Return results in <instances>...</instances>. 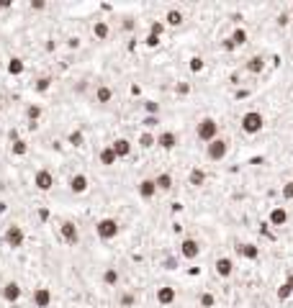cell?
Instances as JSON below:
<instances>
[{"mask_svg": "<svg viewBox=\"0 0 293 308\" xmlns=\"http://www.w3.org/2000/svg\"><path fill=\"white\" fill-rule=\"evenodd\" d=\"M34 188L41 190V193H49V190L54 188V175H52V169H46V167L36 169V172H34Z\"/></svg>", "mask_w": 293, "mask_h": 308, "instance_id": "8992f818", "label": "cell"}, {"mask_svg": "<svg viewBox=\"0 0 293 308\" xmlns=\"http://www.w3.org/2000/svg\"><path fill=\"white\" fill-rule=\"evenodd\" d=\"M291 15H293V5H291Z\"/></svg>", "mask_w": 293, "mask_h": 308, "instance_id": "f5cc1de1", "label": "cell"}, {"mask_svg": "<svg viewBox=\"0 0 293 308\" xmlns=\"http://www.w3.org/2000/svg\"><path fill=\"white\" fill-rule=\"evenodd\" d=\"M167 26H165V21H154L152 26H149V34H154V36H162V31H165Z\"/></svg>", "mask_w": 293, "mask_h": 308, "instance_id": "d590c367", "label": "cell"}, {"mask_svg": "<svg viewBox=\"0 0 293 308\" xmlns=\"http://www.w3.org/2000/svg\"><path fill=\"white\" fill-rule=\"evenodd\" d=\"M162 267H165V270H178V259H175V257H167V259L162 262Z\"/></svg>", "mask_w": 293, "mask_h": 308, "instance_id": "60d3db41", "label": "cell"}, {"mask_svg": "<svg viewBox=\"0 0 293 308\" xmlns=\"http://www.w3.org/2000/svg\"><path fill=\"white\" fill-rule=\"evenodd\" d=\"M134 296H131V293H126V296H121V306H134Z\"/></svg>", "mask_w": 293, "mask_h": 308, "instance_id": "b9f144b4", "label": "cell"}, {"mask_svg": "<svg viewBox=\"0 0 293 308\" xmlns=\"http://www.w3.org/2000/svg\"><path fill=\"white\" fill-rule=\"evenodd\" d=\"M198 303H200V308H213V306H216V298H213V293H200Z\"/></svg>", "mask_w": 293, "mask_h": 308, "instance_id": "d6a6232c", "label": "cell"}, {"mask_svg": "<svg viewBox=\"0 0 293 308\" xmlns=\"http://www.w3.org/2000/svg\"><path fill=\"white\" fill-rule=\"evenodd\" d=\"M136 190H139V198H142V200H152L154 195L160 193V190H157V182L149 180V177L139 182V185H136Z\"/></svg>", "mask_w": 293, "mask_h": 308, "instance_id": "30bf717a", "label": "cell"}, {"mask_svg": "<svg viewBox=\"0 0 293 308\" xmlns=\"http://www.w3.org/2000/svg\"><path fill=\"white\" fill-rule=\"evenodd\" d=\"M34 306L36 308H49L52 306V290L49 288H34Z\"/></svg>", "mask_w": 293, "mask_h": 308, "instance_id": "4fadbf2b", "label": "cell"}, {"mask_svg": "<svg viewBox=\"0 0 293 308\" xmlns=\"http://www.w3.org/2000/svg\"><path fill=\"white\" fill-rule=\"evenodd\" d=\"M67 46H70V49H77V46H80V39H75V36H72V39H70V44H67Z\"/></svg>", "mask_w": 293, "mask_h": 308, "instance_id": "c3c4849f", "label": "cell"}, {"mask_svg": "<svg viewBox=\"0 0 293 308\" xmlns=\"http://www.w3.org/2000/svg\"><path fill=\"white\" fill-rule=\"evenodd\" d=\"M291 296H293V275H288L286 283L275 290V298H278V301H288Z\"/></svg>", "mask_w": 293, "mask_h": 308, "instance_id": "603a6c76", "label": "cell"}, {"mask_svg": "<svg viewBox=\"0 0 293 308\" xmlns=\"http://www.w3.org/2000/svg\"><path fill=\"white\" fill-rule=\"evenodd\" d=\"M183 23H185V13H183L180 8H170L167 15H165V26H170V28H180Z\"/></svg>", "mask_w": 293, "mask_h": 308, "instance_id": "9a60e30c", "label": "cell"}, {"mask_svg": "<svg viewBox=\"0 0 293 308\" xmlns=\"http://www.w3.org/2000/svg\"><path fill=\"white\" fill-rule=\"evenodd\" d=\"M59 236L65 239V244H77V239H80V231H77V226L72 221H62L59 224Z\"/></svg>", "mask_w": 293, "mask_h": 308, "instance_id": "9c48e42d", "label": "cell"}, {"mask_svg": "<svg viewBox=\"0 0 293 308\" xmlns=\"http://www.w3.org/2000/svg\"><path fill=\"white\" fill-rule=\"evenodd\" d=\"M49 85H52V77H39V80H36V92H46V90H49Z\"/></svg>", "mask_w": 293, "mask_h": 308, "instance_id": "e575fe53", "label": "cell"}, {"mask_svg": "<svg viewBox=\"0 0 293 308\" xmlns=\"http://www.w3.org/2000/svg\"><path fill=\"white\" fill-rule=\"evenodd\" d=\"M8 211V203H5V200H0V213H5Z\"/></svg>", "mask_w": 293, "mask_h": 308, "instance_id": "816d5d0a", "label": "cell"}, {"mask_svg": "<svg viewBox=\"0 0 293 308\" xmlns=\"http://www.w3.org/2000/svg\"><path fill=\"white\" fill-rule=\"evenodd\" d=\"M224 49H226V52H234V49H237V46H234V44H231V41L226 39V41H224Z\"/></svg>", "mask_w": 293, "mask_h": 308, "instance_id": "681fc988", "label": "cell"}, {"mask_svg": "<svg viewBox=\"0 0 293 308\" xmlns=\"http://www.w3.org/2000/svg\"><path fill=\"white\" fill-rule=\"evenodd\" d=\"M188 67H191V72L198 75V72H203L206 65H203V59H200V57H191V65H188Z\"/></svg>", "mask_w": 293, "mask_h": 308, "instance_id": "836d02e7", "label": "cell"}, {"mask_svg": "<svg viewBox=\"0 0 293 308\" xmlns=\"http://www.w3.org/2000/svg\"><path fill=\"white\" fill-rule=\"evenodd\" d=\"M139 147H142V149H152V147H157V136L149 134V131H142V134H139Z\"/></svg>", "mask_w": 293, "mask_h": 308, "instance_id": "83f0119b", "label": "cell"}, {"mask_svg": "<svg viewBox=\"0 0 293 308\" xmlns=\"http://www.w3.org/2000/svg\"><path fill=\"white\" fill-rule=\"evenodd\" d=\"M278 23L286 26V23H288V13H281V15H278Z\"/></svg>", "mask_w": 293, "mask_h": 308, "instance_id": "7dc6e473", "label": "cell"}, {"mask_svg": "<svg viewBox=\"0 0 293 308\" xmlns=\"http://www.w3.org/2000/svg\"><path fill=\"white\" fill-rule=\"evenodd\" d=\"M93 36H96L98 41H108V36H111V26H108V21H96L93 23Z\"/></svg>", "mask_w": 293, "mask_h": 308, "instance_id": "ffe728a7", "label": "cell"}, {"mask_svg": "<svg viewBox=\"0 0 293 308\" xmlns=\"http://www.w3.org/2000/svg\"><path fill=\"white\" fill-rule=\"evenodd\" d=\"M98 159H100V164H105V167H113L116 164V152H113V147L108 144V147H103L100 152H98Z\"/></svg>", "mask_w": 293, "mask_h": 308, "instance_id": "7402d4cb", "label": "cell"}, {"mask_svg": "<svg viewBox=\"0 0 293 308\" xmlns=\"http://www.w3.org/2000/svg\"><path fill=\"white\" fill-rule=\"evenodd\" d=\"M213 267H216V275H219V277H231V275H234V262H231L229 257H219Z\"/></svg>", "mask_w": 293, "mask_h": 308, "instance_id": "2e32d148", "label": "cell"}, {"mask_svg": "<svg viewBox=\"0 0 293 308\" xmlns=\"http://www.w3.org/2000/svg\"><path fill=\"white\" fill-rule=\"evenodd\" d=\"M195 136L203 144H211L213 139H219V123H216L213 118H200L195 123Z\"/></svg>", "mask_w": 293, "mask_h": 308, "instance_id": "7a4b0ae2", "label": "cell"}, {"mask_svg": "<svg viewBox=\"0 0 293 308\" xmlns=\"http://www.w3.org/2000/svg\"><path fill=\"white\" fill-rule=\"evenodd\" d=\"M134 26H136V23H134V18H126V21L121 23V28H123V31H134Z\"/></svg>", "mask_w": 293, "mask_h": 308, "instance_id": "7bdbcfd3", "label": "cell"}, {"mask_svg": "<svg viewBox=\"0 0 293 308\" xmlns=\"http://www.w3.org/2000/svg\"><path fill=\"white\" fill-rule=\"evenodd\" d=\"M157 147L165 149V152L175 149V147H178V134H175V131H162V134H157Z\"/></svg>", "mask_w": 293, "mask_h": 308, "instance_id": "5bb4252c", "label": "cell"}, {"mask_svg": "<svg viewBox=\"0 0 293 308\" xmlns=\"http://www.w3.org/2000/svg\"><path fill=\"white\" fill-rule=\"evenodd\" d=\"M88 188H90V180H88V175L77 172V175H72V177H70V190H72L75 195H83Z\"/></svg>", "mask_w": 293, "mask_h": 308, "instance_id": "8fae6325", "label": "cell"}, {"mask_svg": "<svg viewBox=\"0 0 293 308\" xmlns=\"http://www.w3.org/2000/svg\"><path fill=\"white\" fill-rule=\"evenodd\" d=\"M21 296H23V288L15 283V280H10V283H5L3 288H0V298H3L5 303H15V301H21Z\"/></svg>", "mask_w": 293, "mask_h": 308, "instance_id": "52a82bcc", "label": "cell"}, {"mask_svg": "<svg viewBox=\"0 0 293 308\" xmlns=\"http://www.w3.org/2000/svg\"><path fill=\"white\" fill-rule=\"evenodd\" d=\"M103 283H105L108 288H113V285L118 283V270H116V267H105V272H103Z\"/></svg>", "mask_w": 293, "mask_h": 308, "instance_id": "f546056e", "label": "cell"}, {"mask_svg": "<svg viewBox=\"0 0 293 308\" xmlns=\"http://www.w3.org/2000/svg\"><path fill=\"white\" fill-rule=\"evenodd\" d=\"M96 234H98L100 241H111V239H116L121 234V226H118L116 219H100L96 224Z\"/></svg>", "mask_w": 293, "mask_h": 308, "instance_id": "3957f363", "label": "cell"}, {"mask_svg": "<svg viewBox=\"0 0 293 308\" xmlns=\"http://www.w3.org/2000/svg\"><path fill=\"white\" fill-rule=\"evenodd\" d=\"M8 5H10V0H0V10H5Z\"/></svg>", "mask_w": 293, "mask_h": 308, "instance_id": "f907efd6", "label": "cell"}, {"mask_svg": "<svg viewBox=\"0 0 293 308\" xmlns=\"http://www.w3.org/2000/svg\"><path fill=\"white\" fill-rule=\"evenodd\" d=\"M247 39H250V34H247V28H242V26H237L234 31H231V36H229V41L234 44V46L247 44Z\"/></svg>", "mask_w": 293, "mask_h": 308, "instance_id": "d4e9b609", "label": "cell"}, {"mask_svg": "<svg viewBox=\"0 0 293 308\" xmlns=\"http://www.w3.org/2000/svg\"><path fill=\"white\" fill-rule=\"evenodd\" d=\"M41 113H44L41 105H28V108H26V118H28L31 123H36V121L41 118Z\"/></svg>", "mask_w": 293, "mask_h": 308, "instance_id": "1f68e13d", "label": "cell"}, {"mask_svg": "<svg viewBox=\"0 0 293 308\" xmlns=\"http://www.w3.org/2000/svg\"><path fill=\"white\" fill-rule=\"evenodd\" d=\"M244 70L250 75H260L262 70H265V57H260V54L250 57V59H247V65H244Z\"/></svg>", "mask_w": 293, "mask_h": 308, "instance_id": "d6986e66", "label": "cell"}, {"mask_svg": "<svg viewBox=\"0 0 293 308\" xmlns=\"http://www.w3.org/2000/svg\"><path fill=\"white\" fill-rule=\"evenodd\" d=\"M160 41H162V39H160V36H154V34H149V36H147V46H149V49H157Z\"/></svg>", "mask_w": 293, "mask_h": 308, "instance_id": "ab89813d", "label": "cell"}, {"mask_svg": "<svg viewBox=\"0 0 293 308\" xmlns=\"http://www.w3.org/2000/svg\"><path fill=\"white\" fill-rule=\"evenodd\" d=\"M198 254H200V241L198 239H191L188 236V239L180 241V257L183 259H195Z\"/></svg>", "mask_w": 293, "mask_h": 308, "instance_id": "ba28073f", "label": "cell"}, {"mask_svg": "<svg viewBox=\"0 0 293 308\" xmlns=\"http://www.w3.org/2000/svg\"><path fill=\"white\" fill-rule=\"evenodd\" d=\"M26 152H28V144L23 139H13V154L15 157H26Z\"/></svg>", "mask_w": 293, "mask_h": 308, "instance_id": "4dcf8cb0", "label": "cell"}, {"mask_svg": "<svg viewBox=\"0 0 293 308\" xmlns=\"http://www.w3.org/2000/svg\"><path fill=\"white\" fill-rule=\"evenodd\" d=\"M288 224V211L283 206H275L270 211V226H286Z\"/></svg>", "mask_w": 293, "mask_h": 308, "instance_id": "ac0fdd59", "label": "cell"}, {"mask_svg": "<svg viewBox=\"0 0 293 308\" xmlns=\"http://www.w3.org/2000/svg\"><path fill=\"white\" fill-rule=\"evenodd\" d=\"M175 298H178V290H175L173 285H162V288H157V303H160V306H173Z\"/></svg>", "mask_w": 293, "mask_h": 308, "instance_id": "7c38bea8", "label": "cell"}, {"mask_svg": "<svg viewBox=\"0 0 293 308\" xmlns=\"http://www.w3.org/2000/svg\"><path fill=\"white\" fill-rule=\"evenodd\" d=\"M83 142H85L83 131H72V134H70V144H72V147H83Z\"/></svg>", "mask_w": 293, "mask_h": 308, "instance_id": "8d00e7d4", "label": "cell"}, {"mask_svg": "<svg viewBox=\"0 0 293 308\" xmlns=\"http://www.w3.org/2000/svg\"><path fill=\"white\" fill-rule=\"evenodd\" d=\"M31 8H34V10H44L46 3H44V0H31Z\"/></svg>", "mask_w": 293, "mask_h": 308, "instance_id": "ee69618b", "label": "cell"}, {"mask_svg": "<svg viewBox=\"0 0 293 308\" xmlns=\"http://www.w3.org/2000/svg\"><path fill=\"white\" fill-rule=\"evenodd\" d=\"M178 92H180V95H185V92H191V85H185V82H183V85H178Z\"/></svg>", "mask_w": 293, "mask_h": 308, "instance_id": "bcb514c9", "label": "cell"}, {"mask_svg": "<svg viewBox=\"0 0 293 308\" xmlns=\"http://www.w3.org/2000/svg\"><path fill=\"white\" fill-rule=\"evenodd\" d=\"M239 126H242L244 134L255 136V134H260L262 129H265V116H262L260 111H247L242 116V121H239Z\"/></svg>", "mask_w": 293, "mask_h": 308, "instance_id": "6da1fadb", "label": "cell"}, {"mask_svg": "<svg viewBox=\"0 0 293 308\" xmlns=\"http://www.w3.org/2000/svg\"><path fill=\"white\" fill-rule=\"evenodd\" d=\"M226 154H229V142H226V139H221V136L213 139L211 144H206V159L208 162H221Z\"/></svg>", "mask_w": 293, "mask_h": 308, "instance_id": "277c9868", "label": "cell"}, {"mask_svg": "<svg viewBox=\"0 0 293 308\" xmlns=\"http://www.w3.org/2000/svg\"><path fill=\"white\" fill-rule=\"evenodd\" d=\"M144 111H147L149 116H157V113H160V103H154V100H147V103H144Z\"/></svg>", "mask_w": 293, "mask_h": 308, "instance_id": "74e56055", "label": "cell"}, {"mask_svg": "<svg viewBox=\"0 0 293 308\" xmlns=\"http://www.w3.org/2000/svg\"><path fill=\"white\" fill-rule=\"evenodd\" d=\"M206 180H208V175H206L200 167H193V169H191V175H188V185H195V188H200V185H206Z\"/></svg>", "mask_w": 293, "mask_h": 308, "instance_id": "cb8c5ba5", "label": "cell"}, {"mask_svg": "<svg viewBox=\"0 0 293 308\" xmlns=\"http://www.w3.org/2000/svg\"><path fill=\"white\" fill-rule=\"evenodd\" d=\"M113 147V152H116V157L121 159V157H129V154H131V142H129V139H116V142L111 144Z\"/></svg>", "mask_w": 293, "mask_h": 308, "instance_id": "44dd1931", "label": "cell"}, {"mask_svg": "<svg viewBox=\"0 0 293 308\" xmlns=\"http://www.w3.org/2000/svg\"><path fill=\"white\" fill-rule=\"evenodd\" d=\"M237 252L244 257V259H250V262H255V259H260V246L257 244H237Z\"/></svg>", "mask_w": 293, "mask_h": 308, "instance_id": "e0dca14e", "label": "cell"}, {"mask_svg": "<svg viewBox=\"0 0 293 308\" xmlns=\"http://www.w3.org/2000/svg\"><path fill=\"white\" fill-rule=\"evenodd\" d=\"M3 241L10 246V249H21V246H23V241H26L23 226H18V224H10V226L5 229V234H3Z\"/></svg>", "mask_w": 293, "mask_h": 308, "instance_id": "5b68a950", "label": "cell"}, {"mask_svg": "<svg viewBox=\"0 0 293 308\" xmlns=\"http://www.w3.org/2000/svg\"><path fill=\"white\" fill-rule=\"evenodd\" d=\"M283 198H286V200H293V180L283 185Z\"/></svg>", "mask_w": 293, "mask_h": 308, "instance_id": "f35d334b", "label": "cell"}, {"mask_svg": "<svg viewBox=\"0 0 293 308\" xmlns=\"http://www.w3.org/2000/svg\"><path fill=\"white\" fill-rule=\"evenodd\" d=\"M144 123H147V126H157L160 121H157V116H147V118H144Z\"/></svg>", "mask_w": 293, "mask_h": 308, "instance_id": "f6af8a7d", "label": "cell"}, {"mask_svg": "<svg viewBox=\"0 0 293 308\" xmlns=\"http://www.w3.org/2000/svg\"><path fill=\"white\" fill-rule=\"evenodd\" d=\"M23 70H26V65H23V59L21 57H10L8 59V75H23Z\"/></svg>", "mask_w": 293, "mask_h": 308, "instance_id": "484cf974", "label": "cell"}, {"mask_svg": "<svg viewBox=\"0 0 293 308\" xmlns=\"http://www.w3.org/2000/svg\"><path fill=\"white\" fill-rule=\"evenodd\" d=\"M96 100L100 103V105H105V103H111L113 100V90L108 87V85H100L98 90H96Z\"/></svg>", "mask_w": 293, "mask_h": 308, "instance_id": "4316f807", "label": "cell"}, {"mask_svg": "<svg viewBox=\"0 0 293 308\" xmlns=\"http://www.w3.org/2000/svg\"><path fill=\"white\" fill-rule=\"evenodd\" d=\"M154 182H157V190H170V188H173V175L160 172L157 177H154Z\"/></svg>", "mask_w": 293, "mask_h": 308, "instance_id": "f1b7e54d", "label": "cell"}]
</instances>
